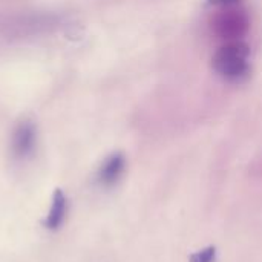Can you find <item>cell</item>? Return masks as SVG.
Wrapping results in <instances>:
<instances>
[{
    "instance_id": "6da1fadb",
    "label": "cell",
    "mask_w": 262,
    "mask_h": 262,
    "mask_svg": "<svg viewBox=\"0 0 262 262\" xmlns=\"http://www.w3.org/2000/svg\"><path fill=\"white\" fill-rule=\"evenodd\" d=\"M250 48L243 41H230L221 46L213 58L212 66L220 77L230 83H241L250 77Z\"/></svg>"
},
{
    "instance_id": "7a4b0ae2",
    "label": "cell",
    "mask_w": 262,
    "mask_h": 262,
    "mask_svg": "<svg viewBox=\"0 0 262 262\" xmlns=\"http://www.w3.org/2000/svg\"><path fill=\"white\" fill-rule=\"evenodd\" d=\"M37 144V127L32 121L23 120L20 121L11 138V150L15 158L25 160L32 155Z\"/></svg>"
},
{
    "instance_id": "3957f363",
    "label": "cell",
    "mask_w": 262,
    "mask_h": 262,
    "mask_svg": "<svg viewBox=\"0 0 262 262\" xmlns=\"http://www.w3.org/2000/svg\"><path fill=\"white\" fill-rule=\"evenodd\" d=\"M126 169V158L123 154L117 152L109 155L98 169L97 180L103 187H112L120 181Z\"/></svg>"
},
{
    "instance_id": "277c9868",
    "label": "cell",
    "mask_w": 262,
    "mask_h": 262,
    "mask_svg": "<svg viewBox=\"0 0 262 262\" xmlns=\"http://www.w3.org/2000/svg\"><path fill=\"white\" fill-rule=\"evenodd\" d=\"M66 210H68L66 195H64V192L61 189H55L54 190V195H52L51 209H49L46 218L43 220V226L48 230H57V229H60V226L64 221Z\"/></svg>"
},
{
    "instance_id": "5b68a950",
    "label": "cell",
    "mask_w": 262,
    "mask_h": 262,
    "mask_svg": "<svg viewBox=\"0 0 262 262\" xmlns=\"http://www.w3.org/2000/svg\"><path fill=\"white\" fill-rule=\"evenodd\" d=\"M246 26V20L244 18H241L239 17V14L238 12H235L233 15L232 14H226V15H223L221 17V20H220V26L223 28V34H241V31H239V26Z\"/></svg>"
},
{
    "instance_id": "8992f818",
    "label": "cell",
    "mask_w": 262,
    "mask_h": 262,
    "mask_svg": "<svg viewBox=\"0 0 262 262\" xmlns=\"http://www.w3.org/2000/svg\"><path fill=\"white\" fill-rule=\"evenodd\" d=\"M215 259V249H206L203 252H198L190 258V262H213Z\"/></svg>"
},
{
    "instance_id": "52a82bcc",
    "label": "cell",
    "mask_w": 262,
    "mask_h": 262,
    "mask_svg": "<svg viewBox=\"0 0 262 262\" xmlns=\"http://www.w3.org/2000/svg\"><path fill=\"white\" fill-rule=\"evenodd\" d=\"M238 2L239 0H207L209 5H215V6H232Z\"/></svg>"
}]
</instances>
